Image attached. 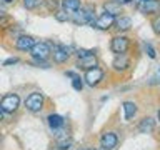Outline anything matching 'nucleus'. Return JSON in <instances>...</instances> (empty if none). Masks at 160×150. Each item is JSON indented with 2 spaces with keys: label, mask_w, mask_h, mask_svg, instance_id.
<instances>
[{
  "label": "nucleus",
  "mask_w": 160,
  "mask_h": 150,
  "mask_svg": "<svg viewBox=\"0 0 160 150\" xmlns=\"http://www.w3.org/2000/svg\"><path fill=\"white\" fill-rule=\"evenodd\" d=\"M158 120H160V110H158Z\"/></svg>",
  "instance_id": "c756f323"
},
{
  "label": "nucleus",
  "mask_w": 160,
  "mask_h": 150,
  "mask_svg": "<svg viewBox=\"0 0 160 150\" xmlns=\"http://www.w3.org/2000/svg\"><path fill=\"white\" fill-rule=\"evenodd\" d=\"M130 47V38L125 37V35H115V37L110 40V48H112L113 53H125Z\"/></svg>",
  "instance_id": "39448f33"
},
{
  "label": "nucleus",
  "mask_w": 160,
  "mask_h": 150,
  "mask_svg": "<svg viewBox=\"0 0 160 150\" xmlns=\"http://www.w3.org/2000/svg\"><path fill=\"white\" fill-rule=\"evenodd\" d=\"M72 22L75 25H95V10L92 5L88 7H82L72 13Z\"/></svg>",
  "instance_id": "f257e3e1"
},
{
  "label": "nucleus",
  "mask_w": 160,
  "mask_h": 150,
  "mask_svg": "<svg viewBox=\"0 0 160 150\" xmlns=\"http://www.w3.org/2000/svg\"><path fill=\"white\" fill-rule=\"evenodd\" d=\"M17 62H18L17 57H10V58H7L3 62V67H7V65H13V63H17Z\"/></svg>",
  "instance_id": "a878e982"
},
{
  "label": "nucleus",
  "mask_w": 160,
  "mask_h": 150,
  "mask_svg": "<svg viewBox=\"0 0 160 150\" xmlns=\"http://www.w3.org/2000/svg\"><path fill=\"white\" fill-rule=\"evenodd\" d=\"M88 55H93V50H85V48H80L78 52H77V57H78V58L88 57Z\"/></svg>",
  "instance_id": "b1692460"
},
{
  "label": "nucleus",
  "mask_w": 160,
  "mask_h": 150,
  "mask_svg": "<svg viewBox=\"0 0 160 150\" xmlns=\"http://www.w3.org/2000/svg\"><path fill=\"white\" fill-rule=\"evenodd\" d=\"M53 62H57V63H63V62H67L68 57H70V50L65 47V45H53Z\"/></svg>",
  "instance_id": "6e6552de"
},
{
  "label": "nucleus",
  "mask_w": 160,
  "mask_h": 150,
  "mask_svg": "<svg viewBox=\"0 0 160 150\" xmlns=\"http://www.w3.org/2000/svg\"><path fill=\"white\" fill-rule=\"evenodd\" d=\"M3 3H10V2H13V0H2Z\"/></svg>",
  "instance_id": "c85d7f7f"
},
{
  "label": "nucleus",
  "mask_w": 160,
  "mask_h": 150,
  "mask_svg": "<svg viewBox=\"0 0 160 150\" xmlns=\"http://www.w3.org/2000/svg\"><path fill=\"white\" fill-rule=\"evenodd\" d=\"M48 125H50V128L52 130H58V128H62L63 127V117H60V115L57 113H52V115H48Z\"/></svg>",
  "instance_id": "dca6fc26"
},
{
  "label": "nucleus",
  "mask_w": 160,
  "mask_h": 150,
  "mask_svg": "<svg viewBox=\"0 0 160 150\" xmlns=\"http://www.w3.org/2000/svg\"><path fill=\"white\" fill-rule=\"evenodd\" d=\"M42 2L43 0H23V7L27 8V10H35L37 7H40V5H42Z\"/></svg>",
  "instance_id": "aec40b11"
},
{
  "label": "nucleus",
  "mask_w": 160,
  "mask_h": 150,
  "mask_svg": "<svg viewBox=\"0 0 160 150\" xmlns=\"http://www.w3.org/2000/svg\"><path fill=\"white\" fill-rule=\"evenodd\" d=\"M123 112H125V120H130L137 113V105L133 102H123Z\"/></svg>",
  "instance_id": "6ab92c4d"
},
{
  "label": "nucleus",
  "mask_w": 160,
  "mask_h": 150,
  "mask_svg": "<svg viewBox=\"0 0 160 150\" xmlns=\"http://www.w3.org/2000/svg\"><path fill=\"white\" fill-rule=\"evenodd\" d=\"M25 107H27L28 112L37 113L43 108V95L40 92H32L25 100Z\"/></svg>",
  "instance_id": "20e7f679"
},
{
  "label": "nucleus",
  "mask_w": 160,
  "mask_h": 150,
  "mask_svg": "<svg viewBox=\"0 0 160 150\" xmlns=\"http://www.w3.org/2000/svg\"><path fill=\"white\" fill-rule=\"evenodd\" d=\"M115 2H118L120 5H122V3H130L132 0H115Z\"/></svg>",
  "instance_id": "cd10ccee"
},
{
  "label": "nucleus",
  "mask_w": 160,
  "mask_h": 150,
  "mask_svg": "<svg viewBox=\"0 0 160 150\" xmlns=\"http://www.w3.org/2000/svg\"><path fill=\"white\" fill-rule=\"evenodd\" d=\"M140 2H147V0H140Z\"/></svg>",
  "instance_id": "7c9ffc66"
},
{
  "label": "nucleus",
  "mask_w": 160,
  "mask_h": 150,
  "mask_svg": "<svg viewBox=\"0 0 160 150\" xmlns=\"http://www.w3.org/2000/svg\"><path fill=\"white\" fill-rule=\"evenodd\" d=\"M55 18H57L58 22H68V20H72V17L68 15V12H65V10H58V12H55Z\"/></svg>",
  "instance_id": "412c9836"
},
{
  "label": "nucleus",
  "mask_w": 160,
  "mask_h": 150,
  "mask_svg": "<svg viewBox=\"0 0 160 150\" xmlns=\"http://www.w3.org/2000/svg\"><path fill=\"white\" fill-rule=\"evenodd\" d=\"M77 67L83 68V70L93 68V67H97V58H95V55H88V57L78 58V63H77Z\"/></svg>",
  "instance_id": "4468645a"
},
{
  "label": "nucleus",
  "mask_w": 160,
  "mask_h": 150,
  "mask_svg": "<svg viewBox=\"0 0 160 150\" xmlns=\"http://www.w3.org/2000/svg\"><path fill=\"white\" fill-rule=\"evenodd\" d=\"M87 150H95V148H87Z\"/></svg>",
  "instance_id": "2f4dec72"
},
{
  "label": "nucleus",
  "mask_w": 160,
  "mask_h": 150,
  "mask_svg": "<svg viewBox=\"0 0 160 150\" xmlns=\"http://www.w3.org/2000/svg\"><path fill=\"white\" fill-rule=\"evenodd\" d=\"M105 12L115 15V17H120V13H122V8H120V3L112 0V2H107L105 3Z\"/></svg>",
  "instance_id": "a211bd4d"
},
{
  "label": "nucleus",
  "mask_w": 160,
  "mask_h": 150,
  "mask_svg": "<svg viewBox=\"0 0 160 150\" xmlns=\"http://www.w3.org/2000/svg\"><path fill=\"white\" fill-rule=\"evenodd\" d=\"M145 50H147V53H148L150 58H155V57H157V53H155V50H153V47H152L150 43L145 45Z\"/></svg>",
  "instance_id": "393cba45"
},
{
  "label": "nucleus",
  "mask_w": 160,
  "mask_h": 150,
  "mask_svg": "<svg viewBox=\"0 0 160 150\" xmlns=\"http://www.w3.org/2000/svg\"><path fill=\"white\" fill-rule=\"evenodd\" d=\"M115 28L118 30V32H127V30L132 28V20H130L128 17H123V15H120V17H117V20H115Z\"/></svg>",
  "instance_id": "f8f14e48"
},
{
  "label": "nucleus",
  "mask_w": 160,
  "mask_h": 150,
  "mask_svg": "<svg viewBox=\"0 0 160 150\" xmlns=\"http://www.w3.org/2000/svg\"><path fill=\"white\" fill-rule=\"evenodd\" d=\"M128 63H130V60H128V57L125 53H120V55H117L115 57V60H113V68L115 70H123V68H127L128 67Z\"/></svg>",
  "instance_id": "2eb2a0df"
},
{
  "label": "nucleus",
  "mask_w": 160,
  "mask_h": 150,
  "mask_svg": "<svg viewBox=\"0 0 160 150\" xmlns=\"http://www.w3.org/2000/svg\"><path fill=\"white\" fill-rule=\"evenodd\" d=\"M118 143V137L113 132H105L100 138V145H102L103 150H113Z\"/></svg>",
  "instance_id": "1a4fd4ad"
},
{
  "label": "nucleus",
  "mask_w": 160,
  "mask_h": 150,
  "mask_svg": "<svg viewBox=\"0 0 160 150\" xmlns=\"http://www.w3.org/2000/svg\"><path fill=\"white\" fill-rule=\"evenodd\" d=\"M72 87L77 90V92H80V90L83 88V82H82V78H80L78 75H73L72 77Z\"/></svg>",
  "instance_id": "4be33fe9"
},
{
  "label": "nucleus",
  "mask_w": 160,
  "mask_h": 150,
  "mask_svg": "<svg viewBox=\"0 0 160 150\" xmlns=\"http://www.w3.org/2000/svg\"><path fill=\"white\" fill-rule=\"evenodd\" d=\"M153 127H155V122L150 117H147V118H143L142 122H140V125H138V132H142V133H150L153 130Z\"/></svg>",
  "instance_id": "f3484780"
},
{
  "label": "nucleus",
  "mask_w": 160,
  "mask_h": 150,
  "mask_svg": "<svg viewBox=\"0 0 160 150\" xmlns=\"http://www.w3.org/2000/svg\"><path fill=\"white\" fill-rule=\"evenodd\" d=\"M62 8L68 13H75L82 8V2L80 0H62Z\"/></svg>",
  "instance_id": "ddd939ff"
},
{
  "label": "nucleus",
  "mask_w": 160,
  "mask_h": 150,
  "mask_svg": "<svg viewBox=\"0 0 160 150\" xmlns=\"http://www.w3.org/2000/svg\"><path fill=\"white\" fill-rule=\"evenodd\" d=\"M115 20H117V17L112 13H108V12H103L100 17L95 20V25L93 27H97L100 30H108V28H112L113 25H115Z\"/></svg>",
  "instance_id": "423d86ee"
},
{
  "label": "nucleus",
  "mask_w": 160,
  "mask_h": 150,
  "mask_svg": "<svg viewBox=\"0 0 160 150\" xmlns=\"http://www.w3.org/2000/svg\"><path fill=\"white\" fill-rule=\"evenodd\" d=\"M35 38L33 37H30V35H20V37L15 40V47H17L18 50H32L35 47Z\"/></svg>",
  "instance_id": "9b49d317"
},
{
  "label": "nucleus",
  "mask_w": 160,
  "mask_h": 150,
  "mask_svg": "<svg viewBox=\"0 0 160 150\" xmlns=\"http://www.w3.org/2000/svg\"><path fill=\"white\" fill-rule=\"evenodd\" d=\"M152 27H153V32L160 35V15H157L153 20H152Z\"/></svg>",
  "instance_id": "5701e85b"
},
{
  "label": "nucleus",
  "mask_w": 160,
  "mask_h": 150,
  "mask_svg": "<svg viewBox=\"0 0 160 150\" xmlns=\"http://www.w3.org/2000/svg\"><path fill=\"white\" fill-rule=\"evenodd\" d=\"M47 3H48V10H55V8H57V7H58V3H57V2H55V0H48V2H47Z\"/></svg>",
  "instance_id": "bb28decb"
},
{
  "label": "nucleus",
  "mask_w": 160,
  "mask_h": 150,
  "mask_svg": "<svg viewBox=\"0 0 160 150\" xmlns=\"http://www.w3.org/2000/svg\"><path fill=\"white\" fill-rule=\"evenodd\" d=\"M103 78V70L98 68V67H93V68H88L85 70V82H87L90 87H95L98 85V82Z\"/></svg>",
  "instance_id": "0eeeda50"
},
{
  "label": "nucleus",
  "mask_w": 160,
  "mask_h": 150,
  "mask_svg": "<svg viewBox=\"0 0 160 150\" xmlns=\"http://www.w3.org/2000/svg\"><path fill=\"white\" fill-rule=\"evenodd\" d=\"M138 10L145 15H153L160 12V2L158 0H147V2H142L138 5Z\"/></svg>",
  "instance_id": "9d476101"
},
{
  "label": "nucleus",
  "mask_w": 160,
  "mask_h": 150,
  "mask_svg": "<svg viewBox=\"0 0 160 150\" xmlns=\"http://www.w3.org/2000/svg\"><path fill=\"white\" fill-rule=\"evenodd\" d=\"M20 105V98L17 93H7L2 97V102H0V110L5 113H13L15 110L18 108Z\"/></svg>",
  "instance_id": "7ed1b4c3"
},
{
  "label": "nucleus",
  "mask_w": 160,
  "mask_h": 150,
  "mask_svg": "<svg viewBox=\"0 0 160 150\" xmlns=\"http://www.w3.org/2000/svg\"><path fill=\"white\" fill-rule=\"evenodd\" d=\"M30 55H32L33 60H37V62H45L50 55H52V47H50V43L47 42H37L35 43V47L30 50Z\"/></svg>",
  "instance_id": "f03ea898"
}]
</instances>
